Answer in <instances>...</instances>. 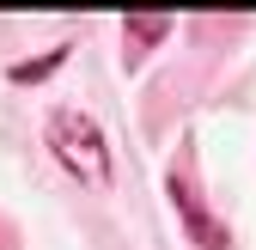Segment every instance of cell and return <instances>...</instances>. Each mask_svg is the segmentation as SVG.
<instances>
[{
    "instance_id": "6da1fadb",
    "label": "cell",
    "mask_w": 256,
    "mask_h": 250,
    "mask_svg": "<svg viewBox=\"0 0 256 250\" xmlns=\"http://www.w3.org/2000/svg\"><path fill=\"white\" fill-rule=\"evenodd\" d=\"M49 152L61 159V171H74V177L86 183V190H110V177H116L110 140H104V128H98L86 110H74V104L49 110Z\"/></svg>"
},
{
    "instance_id": "7a4b0ae2",
    "label": "cell",
    "mask_w": 256,
    "mask_h": 250,
    "mask_svg": "<svg viewBox=\"0 0 256 250\" xmlns=\"http://www.w3.org/2000/svg\"><path fill=\"white\" fill-rule=\"evenodd\" d=\"M171 208L183 214V226H189V238H196L202 250H226V226H214V220H208V208H202V196L189 190L183 177H171Z\"/></svg>"
},
{
    "instance_id": "3957f363",
    "label": "cell",
    "mask_w": 256,
    "mask_h": 250,
    "mask_svg": "<svg viewBox=\"0 0 256 250\" xmlns=\"http://www.w3.org/2000/svg\"><path fill=\"white\" fill-rule=\"evenodd\" d=\"M171 37V18H122V43H128V61H140L152 43Z\"/></svg>"
},
{
    "instance_id": "277c9868",
    "label": "cell",
    "mask_w": 256,
    "mask_h": 250,
    "mask_svg": "<svg viewBox=\"0 0 256 250\" xmlns=\"http://www.w3.org/2000/svg\"><path fill=\"white\" fill-rule=\"evenodd\" d=\"M61 55H68V49H55V55H43V61H12V80H18V86H24V80H43Z\"/></svg>"
}]
</instances>
